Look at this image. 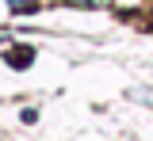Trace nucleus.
I'll use <instances>...</instances> for the list:
<instances>
[{
	"mask_svg": "<svg viewBox=\"0 0 153 141\" xmlns=\"http://www.w3.org/2000/svg\"><path fill=\"white\" fill-rule=\"evenodd\" d=\"M69 4H76V8H92L96 0H69Z\"/></svg>",
	"mask_w": 153,
	"mask_h": 141,
	"instance_id": "3",
	"label": "nucleus"
},
{
	"mask_svg": "<svg viewBox=\"0 0 153 141\" xmlns=\"http://www.w3.org/2000/svg\"><path fill=\"white\" fill-rule=\"evenodd\" d=\"M31 57H35V50H31V46H19V50H12V54H8V61H12L16 69H27V65H31Z\"/></svg>",
	"mask_w": 153,
	"mask_h": 141,
	"instance_id": "1",
	"label": "nucleus"
},
{
	"mask_svg": "<svg viewBox=\"0 0 153 141\" xmlns=\"http://www.w3.org/2000/svg\"><path fill=\"white\" fill-rule=\"evenodd\" d=\"M8 4H12V12H16V15H23V12H35V8H38V0H8Z\"/></svg>",
	"mask_w": 153,
	"mask_h": 141,
	"instance_id": "2",
	"label": "nucleus"
}]
</instances>
